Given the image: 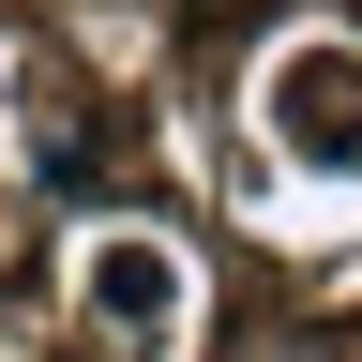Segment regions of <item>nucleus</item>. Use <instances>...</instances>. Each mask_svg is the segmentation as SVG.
Listing matches in <instances>:
<instances>
[{
	"label": "nucleus",
	"mask_w": 362,
	"mask_h": 362,
	"mask_svg": "<svg viewBox=\"0 0 362 362\" xmlns=\"http://www.w3.org/2000/svg\"><path fill=\"white\" fill-rule=\"evenodd\" d=\"M287 136L302 151H362V61H287Z\"/></svg>",
	"instance_id": "nucleus-1"
}]
</instances>
